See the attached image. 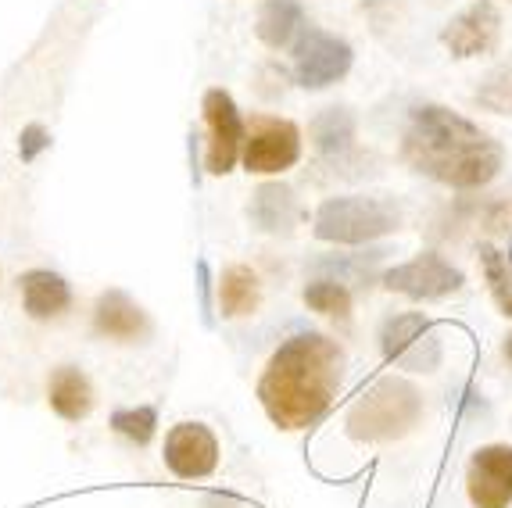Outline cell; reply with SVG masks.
Returning <instances> with one entry per match:
<instances>
[{"label":"cell","mask_w":512,"mask_h":508,"mask_svg":"<svg viewBox=\"0 0 512 508\" xmlns=\"http://www.w3.org/2000/svg\"><path fill=\"white\" fill-rule=\"evenodd\" d=\"M402 158L412 172L452 190H480L502 172L505 151L495 136L444 104L412 108L402 136Z\"/></svg>","instance_id":"1"},{"label":"cell","mask_w":512,"mask_h":508,"mask_svg":"<svg viewBox=\"0 0 512 508\" xmlns=\"http://www.w3.org/2000/svg\"><path fill=\"white\" fill-rule=\"evenodd\" d=\"M344 380V351L323 333H298L273 351L258 401L280 430H305L333 405Z\"/></svg>","instance_id":"2"},{"label":"cell","mask_w":512,"mask_h":508,"mask_svg":"<svg viewBox=\"0 0 512 508\" xmlns=\"http://www.w3.org/2000/svg\"><path fill=\"white\" fill-rule=\"evenodd\" d=\"M423 419V394L409 380L384 376L362 394L348 412V433L355 441L387 444L402 441Z\"/></svg>","instance_id":"3"},{"label":"cell","mask_w":512,"mask_h":508,"mask_svg":"<svg viewBox=\"0 0 512 508\" xmlns=\"http://www.w3.org/2000/svg\"><path fill=\"white\" fill-rule=\"evenodd\" d=\"M402 226V208L391 197H326L316 212V237L326 244H369Z\"/></svg>","instance_id":"4"},{"label":"cell","mask_w":512,"mask_h":508,"mask_svg":"<svg viewBox=\"0 0 512 508\" xmlns=\"http://www.w3.org/2000/svg\"><path fill=\"white\" fill-rule=\"evenodd\" d=\"M244 169L255 176H280L294 169L301 158V129L291 119H273V115H255L244 126Z\"/></svg>","instance_id":"5"},{"label":"cell","mask_w":512,"mask_h":508,"mask_svg":"<svg viewBox=\"0 0 512 508\" xmlns=\"http://www.w3.org/2000/svg\"><path fill=\"white\" fill-rule=\"evenodd\" d=\"M351 54L348 40L326 33V29L305 26L294 43V76L305 90H326V86L341 83L351 72Z\"/></svg>","instance_id":"6"},{"label":"cell","mask_w":512,"mask_h":508,"mask_svg":"<svg viewBox=\"0 0 512 508\" xmlns=\"http://www.w3.org/2000/svg\"><path fill=\"white\" fill-rule=\"evenodd\" d=\"M462 269H455L444 254L437 251H423L416 254L412 262L394 265L384 276V287L394 294H405L412 301H441V297L462 290Z\"/></svg>","instance_id":"7"},{"label":"cell","mask_w":512,"mask_h":508,"mask_svg":"<svg viewBox=\"0 0 512 508\" xmlns=\"http://www.w3.org/2000/svg\"><path fill=\"white\" fill-rule=\"evenodd\" d=\"M201 111H205L208 126L205 165L212 176H226L237 165L240 151H244V119H240L237 101L226 90H208Z\"/></svg>","instance_id":"8"},{"label":"cell","mask_w":512,"mask_h":508,"mask_svg":"<svg viewBox=\"0 0 512 508\" xmlns=\"http://www.w3.org/2000/svg\"><path fill=\"white\" fill-rule=\"evenodd\" d=\"M380 344H384V355L391 362H402L412 373H430L441 362V344L430 337V319L423 312H405L387 319Z\"/></svg>","instance_id":"9"},{"label":"cell","mask_w":512,"mask_h":508,"mask_svg":"<svg viewBox=\"0 0 512 508\" xmlns=\"http://www.w3.org/2000/svg\"><path fill=\"white\" fill-rule=\"evenodd\" d=\"M466 494L473 508H509L512 505V448L487 444L477 448L466 469Z\"/></svg>","instance_id":"10"},{"label":"cell","mask_w":512,"mask_h":508,"mask_svg":"<svg viewBox=\"0 0 512 508\" xmlns=\"http://www.w3.org/2000/svg\"><path fill=\"white\" fill-rule=\"evenodd\" d=\"M502 36V11L495 0H473L470 8L444 26L441 43L452 51V58H480L498 47Z\"/></svg>","instance_id":"11"},{"label":"cell","mask_w":512,"mask_h":508,"mask_svg":"<svg viewBox=\"0 0 512 508\" xmlns=\"http://www.w3.org/2000/svg\"><path fill=\"white\" fill-rule=\"evenodd\" d=\"M165 466L180 480H205L219 466V441L205 423H180L165 437Z\"/></svg>","instance_id":"12"},{"label":"cell","mask_w":512,"mask_h":508,"mask_svg":"<svg viewBox=\"0 0 512 508\" xmlns=\"http://www.w3.org/2000/svg\"><path fill=\"white\" fill-rule=\"evenodd\" d=\"M94 326L101 337L119 340V344H137L151 337V319L144 308L122 290H104L94 305Z\"/></svg>","instance_id":"13"},{"label":"cell","mask_w":512,"mask_h":508,"mask_svg":"<svg viewBox=\"0 0 512 508\" xmlns=\"http://www.w3.org/2000/svg\"><path fill=\"white\" fill-rule=\"evenodd\" d=\"M18 290H22V308H26V315L36 322L61 319L72 305L69 283L51 269H29L26 276L18 280Z\"/></svg>","instance_id":"14"},{"label":"cell","mask_w":512,"mask_h":508,"mask_svg":"<svg viewBox=\"0 0 512 508\" xmlns=\"http://www.w3.org/2000/svg\"><path fill=\"white\" fill-rule=\"evenodd\" d=\"M47 401H51V408L61 419L79 423V419H86V415L94 412V387H90L83 369L61 365V369L51 373V380H47Z\"/></svg>","instance_id":"15"},{"label":"cell","mask_w":512,"mask_h":508,"mask_svg":"<svg viewBox=\"0 0 512 508\" xmlns=\"http://www.w3.org/2000/svg\"><path fill=\"white\" fill-rule=\"evenodd\" d=\"M248 215L262 233H291L301 219V208H298V197H294L291 187H283V183H265V187H258Z\"/></svg>","instance_id":"16"},{"label":"cell","mask_w":512,"mask_h":508,"mask_svg":"<svg viewBox=\"0 0 512 508\" xmlns=\"http://www.w3.org/2000/svg\"><path fill=\"white\" fill-rule=\"evenodd\" d=\"M262 305V283L251 265H230L219 280V312L222 319H248Z\"/></svg>","instance_id":"17"},{"label":"cell","mask_w":512,"mask_h":508,"mask_svg":"<svg viewBox=\"0 0 512 508\" xmlns=\"http://www.w3.org/2000/svg\"><path fill=\"white\" fill-rule=\"evenodd\" d=\"M301 29H305V4L301 0H265L258 8L255 33L273 51L294 43V36H301Z\"/></svg>","instance_id":"18"},{"label":"cell","mask_w":512,"mask_h":508,"mask_svg":"<svg viewBox=\"0 0 512 508\" xmlns=\"http://www.w3.org/2000/svg\"><path fill=\"white\" fill-rule=\"evenodd\" d=\"M312 144L326 161H344L355 151V119L348 108H326L312 122Z\"/></svg>","instance_id":"19"},{"label":"cell","mask_w":512,"mask_h":508,"mask_svg":"<svg viewBox=\"0 0 512 508\" xmlns=\"http://www.w3.org/2000/svg\"><path fill=\"white\" fill-rule=\"evenodd\" d=\"M480 265H484V280L491 287L495 305L502 308L505 319H512V258L498 251L495 244H484L480 247Z\"/></svg>","instance_id":"20"},{"label":"cell","mask_w":512,"mask_h":508,"mask_svg":"<svg viewBox=\"0 0 512 508\" xmlns=\"http://www.w3.org/2000/svg\"><path fill=\"white\" fill-rule=\"evenodd\" d=\"M305 305L330 319H348L351 315V290L341 280H312L305 287Z\"/></svg>","instance_id":"21"},{"label":"cell","mask_w":512,"mask_h":508,"mask_svg":"<svg viewBox=\"0 0 512 508\" xmlns=\"http://www.w3.org/2000/svg\"><path fill=\"white\" fill-rule=\"evenodd\" d=\"M111 426L129 437L133 444H151V437L158 433V412L147 405L140 408H119V412L111 415Z\"/></svg>","instance_id":"22"},{"label":"cell","mask_w":512,"mask_h":508,"mask_svg":"<svg viewBox=\"0 0 512 508\" xmlns=\"http://www.w3.org/2000/svg\"><path fill=\"white\" fill-rule=\"evenodd\" d=\"M477 104H484L487 111H498V115H512V72L487 76L477 90Z\"/></svg>","instance_id":"23"},{"label":"cell","mask_w":512,"mask_h":508,"mask_svg":"<svg viewBox=\"0 0 512 508\" xmlns=\"http://www.w3.org/2000/svg\"><path fill=\"white\" fill-rule=\"evenodd\" d=\"M487 229H495V233H512V201H502L495 212L487 215Z\"/></svg>","instance_id":"24"},{"label":"cell","mask_w":512,"mask_h":508,"mask_svg":"<svg viewBox=\"0 0 512 508\" xmlns=\"http://www.w3.org/2000/svg\"><path fill=\"white\" fill-rule=\"evenodd\" d=\"M40 147H47V140H43V129L40 126H29L26 129V147H22V158H33Z\"/></svg>","instance_id":"25"},{"label":"cell","mask_w":512,"mask_h":508,"mask_svg":"<svg viewBox=\"0 0 512 508\" xmlns=\"http://www.w3.org/2000/svg\"><path fill=\"white\" fill-rule=\"evenodd\" d=\"M505 358H509V365H512V337L505 340Z\"/></svg>","instance_id":"26"}]
</instances>
